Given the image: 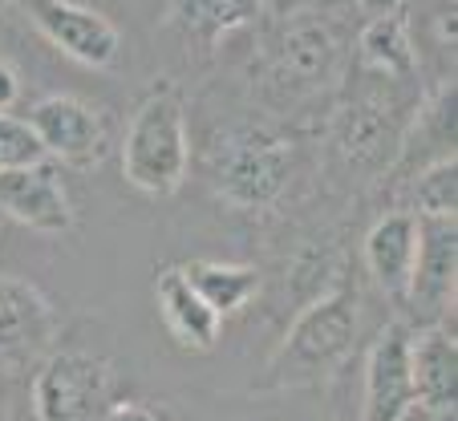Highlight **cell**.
I'll return each instance as SVG.
<instances>
[{"instance_id":"1","label":"cell","mask_w":458,"mask_h":421,"mask_svg":"<svg viewBox=\"0 0 458 421\" xmlns=\"http://www.w3.org/2000/svg\"><path fill=\"white\" fill-rule=\"evenodd\" d=\"M357 328H361V296H357V288L341 284L312 296L288 324L284 341L276 344L268 369L259 377V389L320 385L349 361Z\"/></svg>"},{"instance_id":"2","label":"cell","mask_w":458,"mask_h":421,"mask_svg":"<svg viewBox=\"0 0 458 421\" xmlns=\"http://www.w3.org/2000/svg\"><path fill=\"white\" fill-rule=\"evenodd\" d=\"M191 134L187 97L174 81H155L134 105L122 134V179L150 198H166L187 182Z\"/></svg>"},{"instance_id":"3","label":"cell","mask_w":458,"mask_h":421,"mask_svg":"<svg viewBox=\"0 0 458 421\" xmlns=\"http://www.w3.org/2000/svg\"><path fill=\"white\" fill-rule=\"evenodd\" d=\"M410 81H386L373 78L357 86V94H349V102L333 118L329 147L333 158L345 166L349 174H381L394 171L402 150V134L410 126V114L418 102H402V89Z\"/></svg>"},{"instance_id":"4","label":"cell","mask_w":458,"mask_h":421,"mask_svg":"<svg viewBox=\"0 0 458 421\" xmlns=\"http://www.w3.org/2000/svg\"><path fill=\"white\" fill-rule=\"evenodd\" d=\"M114 397V365L81 349H53L33 377L37 421H98Z\"/></svg>"},{"instance_id":"5","label":"cell","mask_w":458,"mask_h":421,"mask_svg":"<svg viewBox=\"0 0 458 421\" xmlns=\"http://www.w3.org/2000/svg\"><path fill=\"white\" fill-rule=\"evenodd\" d=\"M341 61H345V45H341L333 21L320 17V13H293L276 33L272 81L293 97L317 94L329 81H337Z\"/></svg>"},{"instance_id":"6","label":"cell","mask_w":458,"mask_h":421,"mask_svg":"<svg viewBox=\"0 0 458 421\" xmlns=\"http://www.w3.org/2000/svg\"><path fill=\"white\" fill-rule=\"evenodd\" d=\"M293 179V147L280 138H240L216 158V195L227 206L256 211L284 195Z\"/></svg>"},{"instance_id":"7","label":"cell","mask_w":458,"mask_h":421,"mask_svg":"<svg viewBox=\"0 0 458 421\" xmlns=\"http://www.w3.org/2000/svg\"><path fill=\"white\" fill-rule=\"evenodd\" d=\"M458 292V223L454 219H418V259L402 308L418 328H438L454 316Z\"/></svg>"},{"instance_id":"8","label":"cell","mask_w":458,"mask_h":421,"mask_svg":"<svg viewBox=\"0 0 458 421\" xmlns=\"http://www.w3.org/2000/svg\"><path fill=\"white\" fill-rule=\"evenodd\" d=\"M29 25L65 57L89 69H110L122 57V33L106 13L86 9L78 0H17Z\"/></svg>"},{"instance_id":"9","label":"cell","mask_w":458,"mask_h":421,"mask_svg":"<svg viewBox=\"0 0 458 421\" xmlns=\"http://www.w3.org/2000/svg\"><path fill=\"white\" fill-rule=\"evenodd\" d=\"M25 122L37 134L45 155L65 166H98L106 158V147H110L106 114L86 97L49 94L41 102H33Z\"/></svg>"},{"instance_id":"10","label":"cell","mask_w":458,"mask_h":421,"mask_svg":"<svg viewBox=\"0 0 458 421\" xmlns=\"http://www.w3.org/2000/svg\"><path fill=\"white\" fill-rule=\"evenodd\" d=\"M57 312L49 296L21 275H0V365H25L53 353Z\"/></svg>"},{"instance_id":"11","label":"cell","mask_w":458,"mask_h":421,"mask_svg":"<svg viewBox=\"0 0 458 421\" xmlns=\"http://www.w3.org/2000/svg\"><path fill=\"white\" fill-rule=\"evenodd\" d=\"M410 333L406 320H389L373 336L365 353V397L361 421H398L414 405V377H410Z\"/></svg>"},{"instance_id":"12","label":"cell","mask_w":458,"mask_h":421,"mask_svg":"<svg viewBox=\"0 0 458 421\" xmlns=\"http://www.w3.org/2000/svg\"><path fill=\"white\" fill-rule=\"evenodd\" d=\"M0 219L25 223L29 232L41 235H61L78 223L70 190H65L53 163L0 171Z\"/></svg>"},{"instance_id":"13","label":"cell","mask_w":458,"mask_h":421,"mask_svg":"<svg viewBox=\"0 0 458 421\" xmlns=\"http://www.w3.org/2000/svg\"><path fill=\"white\" fill-rule=\"evenodd\" d=\"M155 304L158 316H163V328L182 353H211L224 336V320L199 300V292L187 284L179 264L158 267L155 275Z\"/></svg>"},{"instance_id":"14","label":"cell","mask_w":458,"mask_h":421,"mask_svg":"<svg viewBox=\"0 0 458 421\" xmlns=\"http://www.w3.org/2000/svg\"><path fill=\"white\" fill-rule=\"evenodd\" d=\"M454 81H442L434 86V94L426 102L414 105L410 114V126L402 134V150H398V163H394V174H406L414 179L418 171H426L430 163L438 158H454Z\"/></svg>"},{"instance_id":"15","label":"cell","mask_w":458,"mask_h":421,"mask_svg":"<svg viewBox=\"0 0 458 421\" xmlns=\"http://www.w3.org/2000/svg\"><path fill=\"white\" fill-rule=\"evenodd\" d=\"M418 259V219L410 211H389L365 232V267L386 292L402 308L410 292V275H414Z\"/></svg>"},{"instance_id":"16","label":"cell","mask_w":458,"mask_h":421,"mask_svg":"<svg viewBox=\"0 0 458 421\" xmlns=\"http://www.w3.org/2000/svg\"><path fill=\"white\" fill-rule=\"evenodd\" d=\"M410 377H414V405L450 417L458 385V344L454 328H418L410 333Z\"/></svg>"},{"instance_id":"17","label":"cell","mask_w":458,"mask_h":421,"mask_svg":"<svg viewBox=\"0 0 458 421\" xmlns=\"http://www.w3.org/2000/svg\"><path fill=\"white\" fill-rule=\"evenodd\" d=\"M187 284L199 292V300L219 320L240 316L259 292V267L256 264H227V259H191L179 264Z\"/></svg>"},{"instance_id":"18","label":"cell","mask_w":458,"mask_h":421,"mask_svg":"<svg viewBox=\"0 0 458 421\" xmlns=\"http://www.w3.org/2000/svg\"><path fill=\"white\" fill-rule=\"evenodd\" d=\"M357 57H361L365 73L386 81H414L422 73L414 41H410V29H406V13L369 21L361 29V41H357Z\"/></svg>"},{"instance_id":"19","label":"cell","mask_w":458,"mask_h":421,"mask_svg":"<svg viewBox=\"0 0 458 421\" xmlns=\"http://www.w3.org/2000/svg\"><path fill=\"white\" fill-rule=\"evenodd\" d=\"M251 4H256V0H171L166 25H171L182 41L216 49L227 33H235V29L251 17Z\"/></svg>"},{"instance_id":"20","label":"cell","mask_w":458,"mask_h":421,"mask_svg":"<svg viewBox=\"0 0 458 421\" xmlns=\"http://www.w3.org/2000/svg\"><path fill=\"white\" fill-rule=\"evenodd\" d=\"M406 203L414 219H458V158H438L406 179Z\"/></svg>"},{"instance_id":"21","label":"cell","mask_w":458,"mask_h":421,"mask_svg":"<svg viewBox=\"0 0 458 421\" xmlns=\"http://www.w3.org/2000/svg\"><path fill=\"white\" fill-rule=\"evenodd\" d=\"M41 163H49V155L41 150L29 122L0 114V171H21V166H41Z\"/></svg>"},{"instance_id":"22","label":"cell","mask_w":458,"mask_h":421,"mask_svg":"<svg viewBox=\"0 0 458 421\" xmlns=\"http://www.w3.org/2000/svg\"><path fill=\"white\" fill-rule=\"evenodd\" d=\"M98 421H163V417L147 401H110Z\"/></svg>"},{"instance_id":"23","label":"cell","mask_w":458,"mask_h":421,"mask_svg":"<svg viewBox=\"0 0 458 421\" xmlns=\"http://www.w3.org/2000/svg\"><path fill=\"white\" fill-rule=\"evenodd\" d=\"M21 97V78H17V69L9 65V61L0 57V114L13 110Z\"/></svg>"},{"instance_id":"24","label":"cell","mask_w":458,"mask_h":421,"mask_svg":"<svg viewBox=\"0 0 458 421\" xmlns=\"http://www.w3.org/2000/svg\"><path fill=\"white\" fill-rule=\"evenodd\" d=\"M353 4H357V9H361L369 21H377V17H394V13L406 9V0H353Z\"/></svg>"},{"instance_id":"25","label":"cell","mask_w":458,"mask_h":421,"mask_svg":"<svg viewBox=\"0 0 458 421\" xmlns=\"http://www.w3.org/2000/svg\"><path fill=\"white\" fill-rule=\"evenodd\" d=\"M398 421H454V413L450 417H438V413H430V409H422V405H410L406 413H402Z\"/></svg>"}]
</instances>
